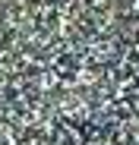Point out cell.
<instances>
[{"label": "cell", "mask_w": 139, "mask_h": 145, "mask_svg": "<svg viewBox=\"0 0 139 145\" xmlns=\"http://www.w3.org/2000/svg\"><path fill=\"white\" fill-rule=\"evenodd\" d=\"M0 145H139V0H0Z\"/></svg>", "instance_id": "obj_1"}]
</instances>
